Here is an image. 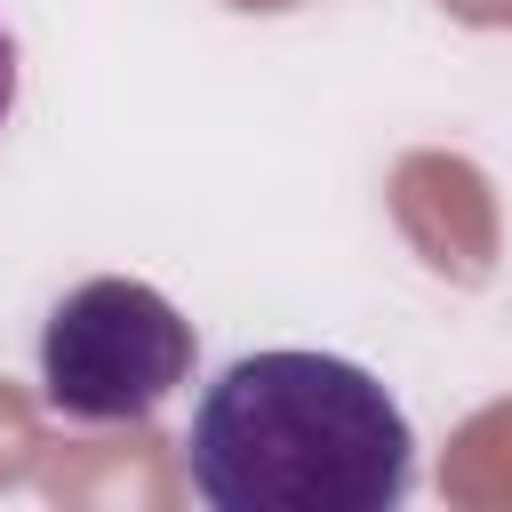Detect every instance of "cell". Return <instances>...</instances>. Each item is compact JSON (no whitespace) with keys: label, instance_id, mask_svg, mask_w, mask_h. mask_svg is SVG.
<instances>
[{"label":"cell","instance_id":"obj_1","mask_svg":"<svg viewBox=\"0 0 512 512\" xmlns=\"http://www.w3.org/2000/svg\"><path fill=\"white\" fill-rule=\"evenodd\" d=\"M184 480L208 512H392L416 488V432L360 360L240 352L192 400Z\"/></svg>","mask_w":512,"mask_h":512},{"label":"cell","instance_id":"obj_3","mask_svg":"<svg viewBox=\"0 0 512 512\" xmlns=\"http://www.w3.org/2000/svg\"><path fill=\"white\" fill-rule=\"evenodd\" d=\"M8 112H16V32L0 24V128H8Z\"/></svg>","mask_w":512,"mask_h":512},{"label":"cell","instance_id":"obj_2","mask_svg":"<svg viewBox=\"0 0 512 512\" xmlns=\"http://www.w3.org/2000/svg\"><path fill=\"white\" fill-rule=\"evenodd\" d=\"M192 384V320L152 280H80L40 320V400L64 424H144Z\"/></svg>","mask_w":512,"mask_h":512}]
</instances>
